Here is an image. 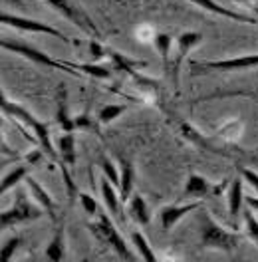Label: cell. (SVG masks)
Returning <instances> with one entry per match:
<instances>
[{
  "label": "cell",
  "mask_w": 258,
  "mask_h": 262,
  "mask_svg": "<svg viewBox=\"0 0 258 262\" xmlns=\"http://www.w3.org/2000/svg\"><path fill=\"white\" fill-rule=\"evenodd\" d=\"M127 214L133 223H137V225H141V227L149 225V221H151V211H149V207H147V201L139 195V193H133V195L129 196Z\"/></svg>",
  "instance_id": "2e32d148"
},
{
  "label": "cell",
  "mask_w": 258,
  "mask_h": 262,
  "mask_svg": "<svg viewBox=\"0 0 258 262\" xmlns=\"http://www.w3.org/2000/svg\"><path fill=\"white\" fill-rule=\"evenodd\" d=\"M226 203H228V214H230V219H232V223H234L239 213H241L242 203H244L241 177H236V179L228 185V189H226Z\"/></svg>",
  "instance_id": "d6986e66"
},
{
  "label": "cell",
  "mask_w": 258,
  "mask_h": 262,
  "mask_svg": "<svg viewBox=\"0 0 258 262\" xmlns=\"http://www.w3.org/2000/svg\"><path fill=\"white\" fill-rule=\"evenodd\" d=\"M97 165H99V169H101V175H105V177L119 189V185H121V175H119V171H117V167H115V163H113L112 159L101 153V155L97 157Z\"/></svg>",
  "instance_id": "484cf974"
},
{
  "label": "cell",
  "mask_w": 258,
  "mask_h": 262,
  "mask_svg": "<svg viewBox=\"0 0 258 262\" xmlns=\"http://www.w3.org/2000/svg\"><path fill=\"white\" fill-rule=\"evenodd\" d=\"M99 191H101V201L107 207V211L115 221L125 223V211H123V201L121 195H117V187L105 175L99 177Z\"/></svg>",
  "instance_id": "8fae6325"
},
{
  "label": "cell",
  "mask_w": 258,
  "mask_h": 262,
  "mask_svg": "<svg viewBox=\"0 0 258 262\" xmlns=\"http://www.w3.org/2000/svg\"><path fill=\"white\" fill-rule=\"evenodd\" d=\"M44 155H46V153H44V149L42 147L34 149V151H30V153L26 155V163L30 165V167H34V165H38L40 161H42Z\"/></svg>",
  "instance_id": "e575fe53"
},
{
  "label": "cell",
  "mask_w": 258,
  "mask_h": 262,
  "mask_svg": "<svg viewBox=\"0 0 258 262\" xmlns=\"http://www.w3.org/2000/svg\"><path fill=\"white\" fill-rule=\"evenodd\" d=\"M244 201H246V205H248L252 211H258V196L246 195V196H244Z\"/></svg>",
  "instance_id": "8d00e7d4"
},
{
  "label": "cell",
  "mask_w": 258,
  "mask_h": 262,
  "mask_svg": "<svg viewBox=\"0 0 258 262\" xmlns=\"http://www.w3.org/2000/svg\"><path fill=\"white\" fill-rule=\"evenodd\" d=\"M199 243L203 248L234 252L241 243V234L221 227L205 209H201V213H199Z\"/></svg>",
  "instance_id": "7a4b0ae2"
},
{
  "label": "cell",
  "mask_w": 258,
  "mask_h": 262,
  "mask_svg": "<svg viewBox=\"0 0 258 262\" xmlns=\"http://www.w3.org/2000/svg\"><path fill=\"white\" fill-rule=\"evenodd\" d=\"M242 157L244 159H248V161H252V163L258 165V155H252V153H242Z\"/></svg>",
  "instance_id": "f35d334b"
},
{
  "label": "cell",
  "mask_w": 258,
  "mask_h": 262,
  "mask_svg": "<svg viewBox=\"0 0 258 262\" xmlns=\"http://www.w3.org/2000/svg\"><path fill=\"white\" fill-rule=\"evenodd\" d=\"M44 213L46 211L42 207H36L32 201L26 196L24 191H18L14 205L10 209L2 211V214H0V227H2V230L14 229L18 225H26V223H32L36 219H40Z\"/></svg>",
  "instance_id": "277c9868"
},
{
  "label": "cell",
  "mask_w": 258,
  "mask_h": 262,
  "mask_svg": "<svg viewBox=\"0 0 258 262\" xmlns=\"http://www.w3.org/2000/svg\"><path fill=\"white\" fill-rule=\"evenodd\" d=\"M28 169H30V165H20V167H16V169H12L8 175H4V177H2V185H0V191L6 193L8 189L16 187L20 181H26V177H28Z\"/></svg>",
  "instance_id": "d4e9b609"
},
{
  "label": "cell",
  "mask_w": 258,
  "mask_h": 262,
  "mask_svg": "<svg viewBox=\"0 0 258 262\" xmlns=\"http://www.w3.org/2000/svg\"><path fill=\"white\" fill-rule=\"evenodd\" d=\"M135 36H137V40H141V42H153L155 40V28L151 26V24H139L137 28H135Z\"/></svg>",
  "instance_id": "d6a6232c"
},
{
  "label": "cell",
  "mask_w": 258,
  "mask_h": 262,
  "mask_svg": "<svg viewBox=\"0 0 258 262\" xmlns=\"http://www.w3.org/2000/svg\"><path fill=\"white\" fill-rule=\"evenodd\" d=\"M26 185H28V191H30V195L36 199V203L46 211V214H48L52 221H56V203H54V199H52V195H50L48 191L38 183V181L34 179V177H26Z\"/></svg>",
  "instance_id": "9a60e30c"
},
{
  "label": "cell",
  "mask_w": 258,
  "mask_h": 262,
  "mask_svg": "<svg viewBox=\"0 0 258 262\" xmlns=\"http://www.w3.org/2000/svg\"><path fill=\"white\" fill-rule=\"evenodd\" d=\"M78 201H80L81 209L85 211L88 216H96L97 214V203H96V199H94V196L88 195V193H80V195H78Z\"/></svg>",
  "instance_id": "1f68e13d"
},
{
  "label": "cell",
  "mask_w": 258,
  "mask_h": 262,
  "mask_svg": "<svg viewBox=\"0 0 258 262\" xmlns=\"http://www.w3.org/2000/svg\"><path fill=\"white\" fill-rule=\"evenodd\" d=\"M131 245L135 246L139 258H143V262H159L157 254L153 252V248H151V245H149V241L145 238L143 232L133 230V232H131Z\"/></svg>",
  "instance_id": "44dd1931"
},
{
  "label": "cell",
  "mask_w": 258,
  "mask_h": 262,
  "mask_svg": "<svg viewBox=\"0 0 258 262\" xmlns=\"http://www.w3.org/2000/svg\"><path fill=\"white\" fill-rule=\"evenodd\" d=\"M127 107L125 105H117V103H112V105H103L99 112H97V121H99V125H107V123H112L115 121L119 115L123 114Z\"/></svg>",
  "instance_id": "4316f807"
},
{
  "label": "cell",
  "mask_w": 258,
  "mask_h": 262,
  "mask_svg": "<svg viewBox=\"0 0 258 262\" xmlns=\"http://www.w3.org/2000/svg\"><path fill=\"white\" fill-rule=\"evenodd\" d=\"M56 123L66 133L76 131V121L72 119L70 107H68V88H66V83H60L58 90H56Z\"/></svg>",
  "instance_id": "4fadbf2b"
},
{
  "label": "cell",
  "mask_w": 258,
  "mask_h": 262,
  "mask_svg": "<svg viewBox=\"0 0 258 262\" xmlns=\"http://www.w3.org/2000/svg\"><path fill=\"white\" fill-rule=\"evenodd\" d=\"M201 209V201H195V203H187V205H167L159 211V221H161V229L163 230H173V227L177 225L179 221L189 214L191 211Z\"/></svg>",
  "instance_id": "7c38bea8"
},
{
  "label": "cell",
  "mask_w": 258,
  "mask_h": 262,
  "mask_svg": "<svg viewBox=\"0 0 258 262\" xmlns=\"http://www.w3.org/2000/svg\"><path fill=\"white\" fill-rule=\"evenodd\" d=\"M0 22L4 26H10V28H16V30H22V32H38V34H46V36H56L60 38L62 42H68L70 44V38L66 36L62 30L50 26V24H44L40 20H34V18L28 16H18V14H12V12H2L0 14Z\"/></svg>",
  "instance_id": "ba28073f"
},
{
  "label": "cell",
  "mask_w": 258,
  "mask_h": 262,
  "mask_svg": "<svg viewBox=\"0 0 258 262\" xmlns=\"http://www.w3.org/2000/svg\"><path fill=\"white\" fill-rule=\"evenodd\" d=\"M236 171L241 173L242 179H246V183L258 193V173L256 171H252V169H248V167H244V165H236Z\"/></svg>",
  "instance_id": "836d02e7"
},
{
  "label": "cell",
  "mask_w": 258,
  "mask_h": 262,
  "mask_svg": "<svg viewBox=\"0 0 258 262\" xmlns=\"http://www.w3.org/2000/svg\"><path fill=\"white\" fill-rule=\"evenodd\" d=\"M189 66H191V76H205L212 72H244L258 68V54L228 58V60H201V62L191 60Z\"/></svg>",
  "instance_id": "5b68a950"
},
{
  "label": "cell",
  "mask_w": 258,
  "mask_h": 262,
  "mask_svg": "<svg viewBox=\"0 0 258 262\" xmlns=\"http://www.w3.org/2000/svg\"><path fill=\"white\" fill-rule=\"evenodd\" d=\"M217 135H219L221 139H225L226 143L234 145L242 135V121L241 119H226L225 123L217 129Z\"/></svg>",
  "instance_id": "603a6c76"
},
{
  "label": "cell",
  "mask_w": 258,
  "mask_h": 262,
  "mask_svg": "<svg viewBox=\"0 0 258 262\" xmlns=\"http://www.w3.org/2000/svg\"><path fill=\"white\" fill-rule=\"evenodd\" d=\"M88 229H90V232L96 236L101 245L113 248L119 254V258H123L125 262H135V256H133L131 248L125 243V238L119 234V230L115 229V225H113V221L110 219V214L97 213V219L94 223L88 225Z\"/></svg>",
  "instance_id": "3957f363"
},
{
  "label": "cell",
  "mask_w": 258,
  "mask_h": 262,
  "mask_svg": "<svg viewBox=\"0 0 258 262\" xmlns=\"http://www.w3.org/2000/svg\"><path fill=\"white\" fill-rule=\"evenodd\" d=\"M58 153H60L58 165H66L68 169H74L76 165V135L74 133H64L58 137Z\"/></svg>",
  "instance_id": "ac0fdd59"
},
{
  "label": "cell",
  "mask_w": 258,
  "mask_h": 262,
  "mask_svg": "<svg viewBox=\"0 0 258 262\" xmlns=\"http://www.w3.org/2000/svg\"><path fill=\"white\" fill-rule=\"evenodd\" d=\"M153 46H155L159 58H161L163 70L169 74V72H171V70H169V54H171V48H173V38H171V34L157 32L155 40H153Z\"/></svg>",
  "instance_id": "7402d4cb"
},
{
  "label": "cell",
  "mask_w": 258,
  "mask_h": 262,
  "mask_svg": "<svg viewBox=\"0 0 258 262\" xmlns=\"http://www.w3.org/2000/svg\"><path fill=\"white\" fill-rule=\"evenodd\" d=\"M230 181H221L217 185H212L207 177L199 175V173H189L187 183H185V189H183V195L187 199H207V196H221L226 195V189H228Z\"/></svg>",
  "instance_id": "9c48e42d"
},
{
  "label": "cell",
  "mask_w": 258,
  "mask_h": 262,
  "mask_svg": "<svg viewBox=\"0 0 258 262\" xmlns=\"http://www.w3.org/2000/svg\"><path fill=\"white\" fill-rule=\"evenodd\" d=\"M76 129H81V131H94L97 133V125H99V121H94L92 119V115L90 114H81V115H76Z\"/></svg>",
  "instance_id": "4dcf8cb0"
},
{
  "label": "cell",
  "mask_w": 258,
  "mask_h": 262,
  "mask_svg": "<svg viewBox=\"0 0 258 262\" xmlns=\"http://www.w3.org/2000/svg\"><path fill=\"white\" fill-rule=\"evenodd\" d=\"M72 68H76L80 74H88V76H94L99 80H107L112 78L113 74V66L112 64H70Z\"/></svg>",
  "instance_id": "cb8c5ba5"
},
{
  "label": "cell",
  "mask_w": 258,
  "mask_h": 262,
  "mask_svg": "<svg viewBox=\"0 0 258 262\" xmlns=\"http://www.w3.org/2000/svg\"><path fill=\"white\" fill-rule=\"evenodd\" d=\"M20 245H22V238H20V236H12V238H8V241L2 245L0 262H12V258H14V254H16V250L20 248Z\"/></svg>",
  "instance_id": "f1b7e54d"
},
{
  "label": "cell",
  "mask_w": 258,
  "mask_h": 262,
  "mask_svg": "<svg viewBox=\"0 0 258 262\" xmlns=\"http://www.w3.org/2000/svg\"><path fill=\"white\" fill-rule=\"evenodd\" d=\"M0 105H2V112L8 115V117H12V119H16L18 123L22 125V131L26 133V129H30L34 133V139L40 143V147L44 149V153L48 155L52 161H58L60 159V153H56V149L52 145V139H50V129L46 123H42L40 119H36L24 105H20V103H14V101H10V99L6 98L4 94H2V101H0Z\"/></svg>",
  "instance_id": "6da1fadb"
},
{
  "label": "cell",
  "mask_w": 258,
  "mask_h": 262,
  "mask_svg": "<svg viewBox=\"0 0 258 262\" xmlns=\"http://www.w3.org/2000/svg\"><path fill=\"white\" fill-rule=\"evenodd\" d=\"M0 46L4 50H8V52H14L18 56L30 60L34 64H40V66H44V68H54V70H62V72L72 74V76H80V72H78L76 68H70L68 62H58V60L50 58L44 50L36 48V46H30V44H26V42H20V40H6V38H4V40L0 42Z\"/></svg>",
  "instance_id": "8992f818"
},
{
  "label": "cell",
  "mask_w": 258,
  "mask_h": 262,
  "mask_svg": "<svg viewBox=\"0 0 258 262\" xmlns=\"http://www.w3.org/2000/svg\"><path fill=\"white\" fill-rule=\"evenodd\" d=\"M4 4H12L14 8H24V0H2Z\"/></svg>",
  "instance_id": "74e56055"
},
{
  "label": "cell",
  "mask_w": 258,
  "mask_h": 262,
  "mask_svg": "<svg viewBox=\"0 0 258 262\" xmlns=\"http://www.w3.org/2000/svg\"><path fill=\"white\" fill-rule=\"evenodd\" d=\"M239 6H246V8H250V10H254L258 14V0H234Z\"/></svg>",
  "instance_id": "d590c367"
},
{
  "label": "cell",
  "mask_w": 258,
  "mask_h": 262,
  "mask_svg": "<svg viewBox=\"0 0 258 262\" xmlns=\"http://www.w3.org/2000/svg\"><path fill=\"white\" fill-rule=\"evenodd\" d=\"M193 4H197L199 8H203V10H207L210 14H214V16H223V18H230V20H234V22H242V24H258V20L250 16H244L241 12H234V10H228L225 8L223 4H219L217 0H191Z\"/></svg>",
  "instance_id": "5bb4252c"
},
{
  "label": "cell",
  "mask_w": 258,
  "mask_h": 262,
  "mask_svg": "<svg viewBox=\"0 0 258 262\" xmlns=\"http://www.w3.org/2000/svg\"><path fill=\"white\" fill-rule=\"evenodd\" d=\"M88 52H90V56H92L94 62H99L103 58H110V50L105 48L103 44H99L97 38H90L88 40Z\"/></svg>",
  "instance_id": "f546056e"
},
{
  "label": "cell",
  "mask_w": 258,
  "mask_h": 262,
  "mask_svg": "<svg viewBox=\"0 0 258 262\" xmlns=\"http://www.w3.org/2000/svg\"><path fill=\"white\" fill-rule=\"evenodd\" d=\"M66 256V238H64V225L60 223L52 238H50L48 246H46V258L48 262H64Z\"/></svg>",
  "instance_id": "e0dca14e"
},
{
  "label": "cell",
  "mask_w": 258,
  "mask_h": 262,
  "mask_svg": "<svg viewBox=\"0 0 258 262\" xmlns=\"http://www.w3.org/2000/svg\"><path fill=\"white\" fill-rule=\"evenodd\" d=\"M242 216H244V227H246V236L254 243V245L258 246V219L254 216V211L248 207L244 213H242Z\"/></svg>",
  "instance_id": "83f0119b"
},
{
  "label": "cell",
  "mask_w": 258,
  "mask_h": 262,
  "mask_svg": "<svg viewBox=\"0 0 258 262\" xmlns=\"http://www.w3.org/2000/svg\"><path fill=\"white\" fill-rule=\"evenodd\" d=\"M50 8H54L56 12H60L66 20H70L74 26H78L81 32L92 36V38H99L101 32L96 26V22L92 20V16L81 8L76 0H44Z\"/></svg>",
  "instance_id": "52a82bcc"
},
{
  "label": "cell",
  "mask_w": 258,
  "mask_h": 262,
  "mask_svg": "<svg viewBox=\"0 0 258 262\" xmlns=\"http://www.w3.org/2000/svg\"><path fill=\"white\" fill-rule=\"evenodd\" d=\"M119 175H121L119 195L123 203H127L129 196L133 195V185H135V167L129 159H119Z\"/></svg>",
  "instance_id": "ffe728a7"
},
{
  "label": "cell",
  "mask_w": 258,
  "mask_h": 262,
  "mask_svg": "<svg viewBox=\"0 0 258 262\" xmlns=\"http://www.w3.org/2000/svg\"><path fill=\"white\" fill-rule=\"evenodd\" d=\"M201 42H203V34L193 32V30L183 32L177 36V40H175V64H173V70H171L175 88L179 85V74H181V64H183L185 56H187L195 46H199Z\"/></svg>",
  "instance_id": "30bf717a"
}]
</instances>
